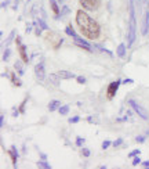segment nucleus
<instances>
[{
  "instance_id": "f257e3e1",
  "label": "nucleus",
  "mask_w": 149,
  "mask_h": 169,
  "mask_svg": "<svg viewBox=\"0 0 149 169\" xmlns=\"http://www.w3.org/2000/svg\"><path fill=\"white\" fill-rule=\"evenodd\" d=\"M76 24L79 26L80 32L84 38L90 40H97L101 35V28L99 24L93 19L84 10H77L76 11Z\"/></svg>"
},
{
  "instance_id": "f03ea898",
  "label": "nucleus",
  "mask_w": 149,
  "mask_h": 169,
  "mask_svg": "<svg viewBox=\"0 0 149 169\" xmlns=\"http://www.w3.org/2000/svg\"><path fill=\"white\" fill-rule=\"evenodd\" d=\"M130 15H131V19H130V36H128V46H131L132 42L135 40V13H134V3L132 0H130Z\"/></svg>"
},
{
  "instance_id": "7ed1b4c3",
  "label": "nucleus",
  "mask_w": 149,
  "mask_h": 169,
  "mask_svg": "<svg viewBox=\"0 0 149 169\" xmlns=\"http://www.w3.org/2000/svg\"><path fill=\"white\" fill-rule=\"evenodd\" d=\"M66 33H68L69 36H72V38L74 39V43H76L79 47H82V49L87 50V51H90V50H91L90 44H88L87 42H84V40H83L82 38H79V36H77L76 33L73 32V29H72V26H71V25H68V26H66Z\"/></svg>"
},
{
  "instance_id": "20e7f679",
  "label": "nucleus",
  "mask_w": 149,
  "mask_h": 169,
  "mask_svg": "<svg viewBox=\"0 0 149 169\" xmlns=\"http://www.w3.org/2000/svg\"><path fill=\"white\" fill-rule=\"evenodd\" d=\"M46 40L50 44H51L54 49H58V47L62 44V38H61L58 33H55V32H51V30H48L47 32V35H46Z\"/></svg>"
},
{
  "instance_id": "39448f33",
  "label": "nucleus",
  "mask_w": 149,
  "mask_h": 169,
  "mask_svg": "<svg viewBox=\"0 0 149 169\" xmlns=\"http://www.w3.org/2000/svg\"><path fill=\"white\" fill-rule=\"evenodd\" d=\"M80 6L87 11H95L101 4V0H79Z\"/></svg>"
},
{
  "instance_id": "423d86ee",
  "label": "nucleus",
  "mask_w": 149,
  "mask_h": 169,
  "mask_svg": "<svg viewBox=\"0 0 149 169\" xmlns=\"http://www.w3.org/2000/svg\"><path fill=\"white\" fill-rule=\"evenodd\" d=\"M128 104H130V107H131L138 115H139V118L145 119V121L148 119V112L142 108V105H139L137 101H134V100H128Z\"/></svg>"
},
{
  "instance_id": "0eeeda50",
  "label": "nucleus",
  "mask_w": 149,
  "mask_h": 169,
  "mask_svg": "<svg viewBox=\"0 0 149 169\" xmlns=\"http://www.w3.org/2000/svg\"><path fill=\"white\" fill-rule=\"evenodd\" d=\"M15 43H17V47H18V53H19L21 60L24 61V62H28V61H29V57H28V54H26V47H25V44L21 42V38H17Z\"/></svg>"
},
{
  "instance_id": "6e6552de",
  "label": "nucleus",
  "mask_w": 149,
  "mask_h": 169,
  "mask_svg": "<svg viewBox=\"0 0 149 169\" xmlns=\"http://www.w3.org/2000/svg\"><path fill=\"white\" fill-rule=\"evenodd\" d=\"M119 86H120V82H119V80H115V82H112L109 86H108V90H106V97H108V99H109V100L115 97V94H116V91H117Z\"/></svg>"
},
{
  "instance_id": "1a4fd4ad",
  "label": "nucleus",
  "mask_w": 149,
  "mask_h": 169,
  "mask_svg": "<svg viewBox=\"0 0 149 169\" xmlns=\"http://www.w3.org/2000/svg\"><path fill=\"white\" fill-rule=\"evenodd\" d=\"M35 74H36L37 80H44V78H46V72H44L43 64H37V65L35 66Z\"/></svg>"
},
{
  "instance_id": "9d476101",
  "label": "nucleus",
  "mask_w": 149,
  "mask_h": 169,
  "mask_svg": "<svg viewBox=\"0 0 149 169\" xmlns=\"http://www.w3.org/2000/svg\"><path fill=\"white\" fill-rule=\"evenodd\" d=\"M58 76L61 79H72V78H74V74H72L69 71H59L58 72Z\"/></svg>"
},
{
  "instance_id": "9b49d317",
  "label": "nucleus",
  "mask_w": 149,
  "mask_h": 169,
  "mask_svg": "<svg viewBox=\"0 0 149 169\" xmlns=\"http://www.w3.org/2000/svg\"><path fill=\"white\" fill-rule=\"evenodd\" d=\"M149 30V13L145 14V18H143V26H142V33L146 35Z\"/></svg>"
},
{
  "instance_id": "f8f14e48",
  "label": "nucleus",
  "mask_w": 149,
  "mask_h": 169,
  "mask_svg": "<svg viewBox=\"0 0 149 169\" xmlns=\"http://www.w3.org/2000/svg\"><path fill=\"white\" fill-rule=\"evenodd\" d=\"M48 79H50V82H51L54 86H58V85H59V79H61V78L58 76V74H51L48 76Z\"/></svg>"
},
{
  "instance_id": "ddd939ff",
  "label": "nucleus",
  "mask_w": 149,
  "mask_h": 169,
  "mask_svg": "<svg viewBox=\"0 0 149 169\" xmlns=\"http://www.w3.org/2000/svg\"><path fill=\"white\" fill-rule=\"evenodd\" d=\"M59 107H61V103L57 101V100H52V101L48 104V110L50 111H55L57 108H59Z\"/></svg>"
},
{
  "instance_id": "4468645a",
  "label": "nucleus",
  "mask_w": 149,
  "mask_h": 169,
  "mask_svg": "<svg viewBox=\"0 0 149 169\" xmlns=\"http://www.w3.org/2000/svg\"><path fill=\"white\" fill-rule=\"evenodd\" d=\"M50 6H51V10L54 11L55 15H59V8H58L57 3H55V0H50Z\"/></svg>"
},
{
  "instance_id": "2eb2a0df",
  "label": "nucleus",
  "mask_w": 149,
  "mask_h": 169,
  "mask_svg": "<svg viewBox=\"0 0 149 169\" xmlns=\"http://www.w3.org/2000/svg\"><path fill=\"white\" fill-rule=\"evenodd\" d=\"M8 154H10V157H11V159H13V163L15 165V162H17V152H15V148H11L10 151H8Z\"/></svg>"
},
{
  "instance_id": "dca6fc26",
  "label": "nucleus",
  "mask_w": 149,
  "mask_h": 169,
  "mask_svg": "<svg viewBox=\"0 0 149 169\" xmlns=\"http://www.w3.org/2000/svg\"><path fill=\"white\" fill-rule=\"evenodd\" d=\"M124 51H126V47H124V44H120L117 49V55L119 57H124Z\"/></svg>"
},
{
  "instance_id": "f3484780",
  "label": "nucleus",
  "mask_w": 149,
  "mask_h": 169,
  "mask_svg": "<svg viewBox=\"0 0 149 169\" xmlns=\"http://www.w3.org/2000/svg\"><path fill=\"white\" fill-rule=\"evenodd\" d=\"M68 112H69V107H68V105L59 107V114H61V115H66Z\"/></svg>"
},
{
  "instance_id": "a211bd4d",
  "label": "nucleus",
  "mask_w": 149,
  "mask_h": 169,
  "mask_svg": "<svg viewBox=\"0 0 149 169\" xmlns=\"http://www.w3.org/2000/svg\"><path fill=\"white\" fill-rule=\"evenodd\" d=\"M10 78H11V80H13V83H14L15 86H21V82H19V80L17 79L15 75H14V74H10Z\"/></svg>"
},
{
  "instance_id": "6ab92c4d",
  "label": "nucleus",
  "mask_w": 149,
  "mask_h": 169,
  "mask_svg": "<svg viewBox=\"0 0 149 169\" xmlns=\"http://www.w3.org/2000/svg\"><path fill=\"white\" fill-rule=\"evenodd\" d=\"M15 69L19 72V74H22V72H24V69H22L21 62H19V61H17V62H15Z\"/></svg>"
},
{
  "instance_id": "aec40b11",
  "label": "nucleus",
  "mask_w": 149,
  "mask_h": 169,
  "mask_svg": "<svg viewBox=\"0 0 149 169\" xmlns=\"http://www.w3.org/2000/svg\"><path fill=\"white\" fill-rule=\"evenodd\" d=\"M37 166H40V168H46V169H50V168H51V166L47 165L46 162H39V163H37Z\"/></svg>"
},
{
  "instance_id": "412c9836",
  "label": "nucleus",
  "mask_w": 149,
  "mask_h": 169,
  "mask_svg": "<svg viewBox=\"0 0 149 169\" xmlns=\"http://www.w3.org/2000/svg\"><path fill=\"white\" fill-rule=\"evenodd\" d=\"M77 82H79V83H84L86 79H84L83 76H77Z\"/></svg>"
},
{
  "instance_id": "4be33fe9",
  "label": "nucleus",
  "mask_w": 149,
  "mask_h": 169,
  "mask_svg": "<svg viewBox=\"0 0 149 169\" xmlns=\"http://www.w3.org/2000/svg\"><path fill=\"white\" fill-rule=\"evenodd\" d=\"M77 121H79V116H74V118L69 119V122H71V123H73V122H77Z\"/></svg>"
},
{
  "instance_id": "5701e85b",
  "label": "nucleus",
  "mask_w": 149,
  "mask_h": 169,
  "mask_svg": "<svg viewBox=\"0 0 149 169\" xmlns=\"http://www.w3.org/2000/svg\"><path fill=\"white\" fill-rule=\"evenodd\" d=\"M109 146H110V143H109V141H105V143L102 144V148L105 150V148H106V147H109Z\"/></svg>"
},
{
  "instance_id": "b1692460",
  "label": "nucleus",
  "mask_w": 149,
  "mask_h": 169,
  "mask_svg": "<svg viewBox=\"0 0 149 169\" xmlns=\"http://www.w3.org/2000/svg\"><path fill=\"white\" fill-rule=\"evenodd\" d=\"M83 154H84L86 157H88V155H90V151H88V150H83Z\"/></svg>"
},
{
  "instance_id": "393cba45",
  "label": "nucleus",
  "mask_w": 149,
  "mask_h": 169,
  "mask_svg": "<svg viewBox=\"0 0 149 169\" xmlns=\"http://www.w3.org/2000/svg\"><path fill=\"white\" fill-rule=\"evenodd\" d=\"M115 146H119V144H121V139H119V140H116V143H113Z\"/></svg>"
},
{
  "instance_id": "a878e982",
  "label": "nucleus",
  "mask_w": 149,
  "mask_h": 169,
  "mask_svg": "<svg viewBox=\"0 0 149 169\" xmlns=\"http://www.w3.org/2000/svg\"><path fill=\"white\" fill-rule=\"evenodd\" d=\"M138 162H139V159H138V158H135V159H134V165H137Z\"/></svg>"
},
{
  "instance_id": "bb28decb",
  "label": "nucleus",
  "mask_w": 149,
  "mask_h": 169,
  "mask_svg": "<svg viewBox=\"0 0 149 169\" xmlns=\"http://www.w3.org/2000/svg\"><path fill=\"white\" fill-rule=\"evenodd\" d=\"M143 166H146V168H148V166H149V161H148V162H145V163H143Z\"/></svg>"
}]
</instances>
